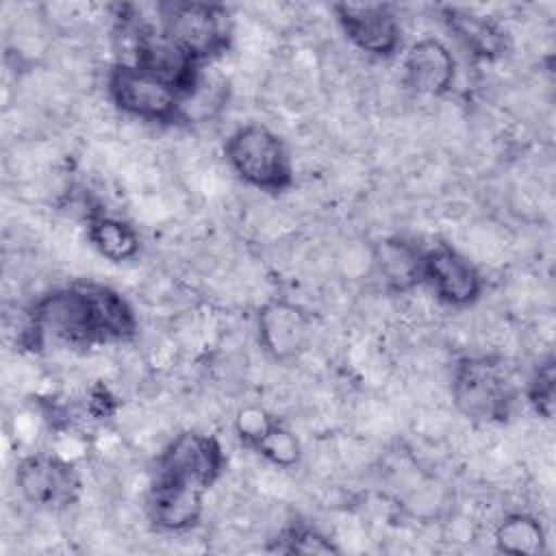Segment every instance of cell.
I'll return each instance as SVG.
<instances>
[{"mask_svg":"<svg viewBox=\"0 0 556 556\" xmlns=\"http://www.w3.org/2000/svg\"><path fill=\"white\" fill-rule=\"evenodd\" d=\"M135 332V311L119 291L93 280H74L33 302L24 341L28 348L48 341L93 348L130 341Z\"/></svg>","mask_w":556,"mask_h":556,"instance_id":"6da1fadb","label":"cell"},{"mask_svg":"<svg viewBox=\"0 0 556 556\" xmlns=\"http://www.w3.org/2000/svg\"><path fill=\"white\" fill-rule=\"evenodd\" d=\"M224 159L248 187L278 195L293 187V161L285 139L261 122L235 128L224 143Z\"/></svg>","mask_w":556,"mask_h":556,"instance_id":"7a4b0ae2","label":"cell"},{"mask_svg":"<svg viewBox=\"0 0 556 556\" xmlns=\"http://www.w3.org/2000/svg\"><path fill=\"white\" fill-rule=\"evenodd\" d=\"M156 22L167 39L198 65L213 63L232 41V17L219 2H163Z\"/></svg>","mask_w":556,"mask_h":556,"instance_id":"3957f363","label":"cell"},{"mask_svg":"<svg viewBox=\"0 0 556 556\" xmlns=\"http://www.w3.org/2000/svg\"><path fill=\"white\" fill-rule=\"evenodd\" d=\"M513 378L497 356H463L452 371V400L463 417L473 424H500L515 404Z\"/></svg>","mask_w":556,"mask_h":556,"instance_id":"277c9868","label":"cell"},{"mask_svg":"<svg viewBox=\"0 0 556 556\" xmlns=\"http://www.w3.org/2000/svg\"><path fill=\"white\" fill-rule=\"evenodd\" d=\"M106 89L113 104L130 117L178 124L180 91L139 65L117 61L109 72Z\"/></svg>","mask_w":556,"mask_h":556,"instance_id":"5b68a950","label":"cell"},{"mask_svg":"<svg viewBox=\"0 0 556 556\" xmlns=\"http://www.w3.org/2000/svg\"><path fill=\"white\" fill-rule=\"evenodd\" d=\"M226 469V454L213 434L185 430L156 458V478L208 491Z\"/></svg>","mask_w":556,"mask_h":556,"instance_id":"8992f818","label":"cell"},{"mask_svg":"<svg viewBox=\"0 0 556 556\" xmlns=\"http://www.w3.org/2000/svg\"><path fill=\"white\" fill-rule=\"evenodd\" d=\"M15 484L20 495L41 510L70 508L83 493L78 469L70 460L50 454L22 458L15 467Z\"/></svg>","mask_w":556,"mask_h":556,"instance_id":"52a82bcc","label":"cell"},{"mask_svg":"<svg viewBox=\"0 0 556 556\" xmlns=\"http://www.w3.org/2000/svg\"><path fill=\"white\" fill-rule=\"evenodd\" d=\"M334 17L348 41L374 59H391L402 46V26L389 2H337Z\"/></svg>","mask_w":556,"mask_h":556,"instance_id":"ba28073f","label":"cell"},{"mask_svg":"<svg viewBox=\"0 0 556 556\" xmlns=\"http://www.w3.org/2000/svg\"><path fill=\"white\" fill-rule=\"evenodd\" d=\"M256 334L261 350L269 358L289 363L308 348L313 317L304 306L287 298H271L256 313Z\"/></svg>","mask_w":556,"mask_h":556,"instance_id":"9c48e42d","label":"cell"},{"mask_svg":"<svg viewBox=\"0 0 556 556\" xmlns=\"http://www.w3.org/2000/svg\"><path fill=\"white\" fill-rule=\"evenodd\" d=\"M424 282L447 306H469L482 293V276L476 265L450 243L424 250Z\"/></svg>","mask_w":556,"mask_h":556,"instance_id":"30bf717a","label":"cell"},{"mask_svg":"<svg viewBox=\"0 0 556 556\" xmlns=\"http://www.w3.org/2000/svg\"><path fill=\"white\" fill-rule=\"evenodd\" d=\"M404 83L421 96H445L456 80V61L450 48L434 37L415 41L402 59Z\"/></svg>","mask_w":556,"mask_h":556,"instance_id":"8fae6325","label":"cell"},{"mask_svg":"<svg viewBox=\"0 0 556 556\" xmlns=\"http://www.w3.org/2000/svg\"><path fill=\"white\" fill-rule=\"evenodd\" d=\"M204 493L206 491L195 486L154 478L146 504L150 523L161 532H182L193 528L202 515Z\"/></svg>","mask_w":556,"mask_h":556,"instance_id":"7c38bea8","label":"cell"},{"mask_svg":"<svg viewBox=\"0 0 556 556\" xmlns=\"http://www.w3.org/2000/svg\"><path fill=\"white\" fill-rule=\"evenodd\" d=\"M443 20L450 33L463 43V48L471 56L482 61H495L508 52V35L493 17L471 9L445 7Z\"/></svg>","mask_w":556,"mask_h":556,"instance_id":"4fadbf2b","label":"cell"},{"mask_svg":"<svg viewBox=\"0 0 556 556\" xmlns=\"http://www.w3.org/2000/svg\"><path fill=\"white\" fill-rule=\"evenodd\" d=\"M374 265L393 293H406L424 282V248L404 237H384L374 243Z\"/></svg>","mask_w":556,"mask_h":556,"instance_id":"5bb4252c","label":"cell"},{"mask_svg":"<svg viewBox=\"0 0 556 556\" xmlns=\"http://www.w3.org/2000/svg\"><path fill=\"white\" fill-rule=\"evenodd\" d=\"M230 96L228 78L213 65H200L193 83L180 96L178 124H204L222 113Z\"/></svg>","mask_w":556,"mask_h":556,"instance_id":"9a60e30c","label":"cell"},{"mask_svg":"<svg viewBox=\"0 0 556 556\" xmlns=\"http://www.w3.org/2000/svg\"><path fill=\"white\" fill-rule=\"evenodd\" d=\"M87 239L100 256L111 263H126L139 254L141 239L135 226L113 215H91L87 224Z\"/></svg>","mask_w":556,"mask_h":556,"instance_id":"2e32d148","label":"cell"},{"mask_svg":"<svg viewBox=\"0 0 556 556\" xmlns=\"http://www.w3.org/2000/svg\"><path fill=\"white\" fill-rule=\"evenodd\" d=\"M497 552L513 556H539L545 552V530L541 521L528 513H513L495 528Z\"/></svg>","mask_w":556,"mask_h":556,"instance_id":"e0dca14e","label":"cell"},{"mask_svg":"<svg viewBox=\"0 0 556 556\" xmlns=\"http://www.w3.org/2000/svg\"><path fill=\"white\" fill-rule=\"evenodd\" d=\"M256 454H261L267 463L289 469L295 467L302 458V445L300 439L285 428L278 419L267 428V432L252 445Z\"/></svg>","mask_w":556,"mask_h":556,"instance_id":"ac0fdd59","label":"cell"},{"mask_svg":"<svg viewBox=\"0 0 556 556\" xmlns=\"http://www.w3.org/2000/svg\"><path fill=\"white\" fill-rule=\"evenodd\" d=\"M271 549L282 554H337L339 552L330 539H326L319 530L304 523L285 528L278 534L276 545Z\"/></svg>","mask_w":556,"mask_h":556,"instance_id":"d6986e66","label":"cell"},{"mask_svg":"<svg viewBox=\"0 0 556 556\" xmlns=\"http://www.w3.org/2000/svg\"><path fill=\"white\" fill-rule=\"evenodd\" d=\"M528 402L534 408V413L543 419H552L554 415V397H556V365H554V356H547L545 361H541L530 380H528V389H526Z\"/></svg>","mask_w":556,"mask_h":556,"instance_id":"ffe728a7","label":"cell"},{"mask_svg":"<svg viewBox=\"0 0 556 556\" xmlns=\"http://www.w3.org/2000/svg\"><path fill=\"white\" fill-rule=\"evenodd\" d=\"M274 421H276V417H271L267 410H263L258 406H248V408L239 410V415L235 419V430H237L241 443L252 447L267 432V428Z\"/></svg>","mask_w":556,"mask_h":556,"instance_id":"44dd1931","label":"cell"}]
</instances>
